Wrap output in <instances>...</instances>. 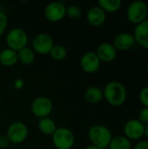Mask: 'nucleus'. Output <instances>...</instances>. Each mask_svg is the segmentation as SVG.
Listing matches in <instances>:
<instances>
[{
	"label": "nucleus",
	"mask_w": 148,
	"mask_h": 149,
	"mask_svg": "<svg viewBox=\"0 0 148 149\" xmlns=\"http://www.w3.org/2000/svg\"><path fill=\"white\" fill-rule=\"evenodd\" d=\"M104 99L113 107L122 106L127 99L126 86L120 81L108 82L103 89Z\"/></svg>",
	"instance_id": "nucleus-1"
},
{
	"label": "nucleus",
	"mask_w": 148,
	"mask_h": 149,
	"mask_svg": "<svg viewBox=\"0 0 148 149\" xmlns=\"http://www.w3.org/2000/svg\"><path fill=\"white\" fill-rule=\"evenodd\" d=\"M88 139L92 145L101 149H105L108 148L113 139V134L107 127L97 124L89 129Z\"/></svg>",
	"instance_id": "nucleus-2"
},
{
	"label": "nucleus",
	"mask_w": 148,
	"mask_h": 149,
	"mask_svg": "<svg viewBox=\"0 0 148 149\" xmlns=\"http://www.w3.org/2000/svg\"><path fill=\"white\" fill-rule=\"evenodd\" d=\"M51 141L57 149H72L75 144V135L67 127H58L51 135Z\"/></svg>",
	"instance_id": "nucleus-3"
},
{
	"label": "nucleus",
	"mask_w": 148,
	"mask_h": 149,
	"mask_svg": "<svg viewBox=\"0 0 148 149\" xmlns=\"http://www.w3.org/2000/svg\"><path fill=\"white\" fill-rule=\"evenodd\" d=\"M148 7L144 1H134L131 3L126 9L127 20L135 25L142 23L147 17Z\"/></svg>",
	"instance_id": "nucleus-4"
},
{
	"label": "nucleus",
	"mask_w": 148,
	"mask_h": 149,
	"mask_svg": "<svg viewBox=\"0 0 148 149\" xmlns=\"http://www.w3.org/2000/svg\"><path fill=\"white\" fill-rule=\"evenodd\" d=\"M28 35L25 31L21 28L11 29L6 35L5 41L7 48L11 49L15 52H18L24 47H27L28 44Z\"/></svg>",
	"instance_id": "nucleus-5"
},
{
	"label": "nucleus",
	"mask_w": 148,
	"mask_h": 149,
	"mask_svg": "<svg viewBox=\"0 0 148 149\" xmlns=\"http://www.w3.org/2000/svg\"><path fill=\"white\" fill-rule=\"evenodd\" d=\"M29 135L28 127L21 121H15L11 123L6 131V136L10 143L21 144L27 139Z\"/></svg>",
	"instance_id": "nucleus-6"
},
{
	"label": "nucleus",
	"mask_w": 148,
	"mask_h": 149,
	"mask_svg": "<svg viewBox=\"0 0 148 149\" xmlns=\"http://www.w3.org/2000/svg\"><path fill=\"white\" fill-rule=\"evenodd\" d=\"M52 110H53L52 101L45 96L37 97L31 102V111L32 114L38 119L49 117L50 114L52 113Z\"/></svg>",
	"instance_id": "nucleus-7"
},
{
	"label": "nucleus",
	"mask_w": 148,
	"mask_h": 149,
	"mask_svg": "<svg viewBox=\"0 0 148 149\" xmlns=\"http://www.w3.org/2000/svg\"><path fill=\"white\" fill-rule=\"evenodd\" d=\"M54 45V42L51 35L47 33H38L37 34L31 42V49L35 53L40 55L49 54L51 50Z\"/></svg>",
	"instance_id": "nucleus-8"
},
{
	"label": "nucleus",
	"mask_w": 148,
	"mask_h": 149,
	"mask_svg": "<svg viewBox=\"0 0 148 149\" xmlns=\"http://www.w3.org/2000/svg\"><path fill=\"white\" fill-rule=\"evenodd\" d=\"M66 6L63 2H51L49 3L44 10V17L51 22H59L66 17Z\"/></svg>",
	"instance_id": "nucleus-9"
},
{
	"label": "nucleus",
	"mask_w": 148,
	"mask_h": 149,
	"mask_svg": "<svg viewBox=\"0 0 148 149\" xmlns=\"http://www.w3.org/2000/svg\"><path fill=\"white\" fill-rule=\"evenodd\" d=\"M124 136L128 140L140 141L145 134V125L141 123L138 119H132L128 120L123 127Z\"/></svg>",
	"instance_id": "nucleus-10"
},
{
	"label": "nucleus",
	"mask_w": 148,
	"mask_h": 149,
	"mask_svg": "<svg viewBox=\"0 0 148 149\" xmlns=\"http://www.w3.org/2000/svg\"><path fill=\"white\" fill-rule=\"evenodd\" d=\"M101 61L95 52H87L84 53L80 58V67L83 72L88 74L95 73L99 71Z\"/></svg>",
	"instance_id": "nucleus-11"
},
{
	"label": "nucleus",
	"mask_w": 148,
	"mask_h": 149,
	"mask_svg": "<svg viewBox=\"0 0 148 149\" xmlns=\"http://www.w3.org/2000/svg\"><path fill=\"white\" fill-rule=\"evenodd\" d=\"M135 39L132 33L130 32H120L115 36L113 38V45L118 51L124 52L131 49L135 45Z\"/></svg>",
	"instance_id": "nucleus-12"
},
{
	"label": "nucleus",
	"mask_w": 148,
	"mask_h": 149,
	"mask_svg": "<svg viewBox=\"0 0 148 149\" xmlns=\"http://www.w3.org/2000/svg\"><path fill=\"white\" fill-rule=\"evenodd\" d=\"M95 53L97 54V56L99 57L101 62L109 63L116 58L118 52L114 48L113 44L105 42L99 45Z\"/></svg>",
	"instance_id": "nucleus-13"
},
{
	"label": "nucleus",
	"mask_w": 148,
	"mask_h": 149,
	"mask_svg": "<svg viewBox=\"0 0 148 149\" xmlns=\"http://www.w3.org/2000/svg\"><path fill=\"white\" fill-rule=\"evenodd\" d=\"M86 20L90 25L99 27L106 22V13L99 6H93L87 11Z\"/></svg>",
	"instance_id": "nucleus-14"
},
{
	"label": "nucleus",
	"mask_w": 148,
	"mask_h": 149,
	"mask_svg": "<svg viewBox=\"0 0 148 149\" xmlns=\"http://www.w3.org/2000/svg\"><path fill=\"white\" fill-rule=\"evenodd\" d=\"M133 35L137 44L148 50V18L135 26Z\"/></svg>",
	"instance_id": "nucleus-15"
},
{
	"label": "nucleus",
	"mask_w": 148,
	"mask_h": 149,
	"mask_svg": "<svg viewBox=\"0 0 148 149\" xmlns=\"http://www.w3.org/2000/svg\"><path fill=\"white\" fill-rule=\"evenodd\" d=\"M17 52L5 48L0 52V64L5 67H10L17 63Z\"/></svg>",
	"instance_id": "nucleus-16"
},
{
	"label": "nucleus",
	"mask_w": 148,
	"mask_h": 149,
	"mask_svg": "<svg viewBox=\"0 0 148 149\" xmlns=\"http://www.w3.org/2000/svg\"><path fill=\"white\" fill-rule=\"evenodd\" d=\"M38 128L41 134L51 136L58 127L56 122L51 118L45 117L43 119H39L38 122Z\"/></svg>",
	"instance_id": "nucleus-17"
},
{
	"label": "nucleus",
	"mask_w": 148,
	"mask_h": 149,
	"mask_svg": "<svg viewBox=\"0 0 148 149\" xmlns=\"http://www.w3.org/2000/svg\"><path fill=\"white\" fill-rule=\"evenodd\" d=\"M85 99L92 105L98 104L104 99L103 90L98 86H90L85 92Z\"/></svg>",
	"instance_id": "nucleus-18"
},
{
	"label": "nucleus",
	"mask_w": 148,
	"mask_h": 149,
	"mask_svg": "<svg viewBox=\"0 0 148 149\" xmlns=\"http://www.w3.org/2000/svg\"><path fill=\"white\" fill-rule=\"evenodd\" d=\"M109 149H132V141L124 135L113 137L109 146Z\"/></svg>",
	"instance_id": "nucleus-19"
},
{
	"label": "nucleus",
	"mask_w": 148,
	"mask_h": 149,
	"mask_svg": "<svg viewBox=\"0 0 148 149\" xmlns=\"http://www.w3.org/2000/svg\"><path fill=\"white\" fill-rule=\"evenodd\" d=\"M17 60L24 65H30L35 61V52L31 48L24 47L17 52Z\"/></svg>",
	"instance_id": "nucleus-20"
},
{
	"label": "nucleus",
	"mask_w": 148,
	"mask_h": 149,
	"mask_svg": "<svg viewBox=\"0 0 148 149\" xmlns=\"http://www.w3.org/2000/svg\"><path fill=\"white\" fill-rule=\"evenodd\" d=\"M99 5L106 13H113L118 11L122 5L121 0H99L98 2Z\"/></svg>",
	"instance_id": "nucleus-21"
},
{
	"label": "nucleus",
	"mask_w": 148,
	"mask_h": 149,
	"mask_svg": "<svg viewBox=\"0 0 148 149\" xmlns=\"http://www.w3.org/2000/svg\"><path fill=\"white\" fill-rule=\"evenodd\" d=\"M49 54L54 60L61 61L67 57V50L61 45H54Z\"/></svg>",
	"instance_id": "nucleus-22"
},
{
	"label": "nucleus",
	"mask_w": 148,
	"mask_h": 149,
	"mask_svg": "<svg viewBox=\"0 0 148 149\" xmlns=\"http://www.w3.org/2000/svg\"><path fill=\"white\" fill-rule=\"evenodd\" d=\"M66 17L71 19H79L82 16L81 9L76 4H70L66 6Z\"/></svg>",
	"instance_id": "nucleus-23"
},
{
	"label": "nucleus",
	"mask_w": 148,
	"mask_h": 149,
	"mask_svg": "<svg viewBox=\"0 0 148 149\" xmlns=\"http://www.w3.org/2000/svg\"><path fill=\"white\" fill-rule=\"evenodd\" d=\"M139 100L143 107H148V86L143 87L139 93Z\"/></svg>",
	"instance_id": "nucleus-24"
},
{
	"label": "nucleus",
	"mask_w": 148,
	"mask_h": 149,
	"mask_svg": "<svg viewBox=\"0 0 148 149\" xmlns=\"http://www.w3.org/2000/svg\"><path fill=\"white\" fill-rule=\"evenodd\" d=\"M7 25H8V17L3 11L0 10V37L5 32Z\"/></svg>",
	"instance_id": "nucleus-25"
},
{
	"label": "nucleus",
	"mask_w": 148,
	"mask_h": 149,
	"mask_svg": "<svg viewBox=\"0 0 148 149\" xmlns=\"http://www.w3.org/2000/svg\"><path fill=\"white\" fill-rule=\"evenodd\" d=\"M138 120L144 125L148 124V107H143L140 111Z\"/></svg>",
	"instance_id": "nucleus-26"
},
{
	"label": "nucleus",
	"mask_w": 148,
	"mask_h": 149,
	"mask_svg": "<svg viewBox=\"0 0 148 149\" xmlns=\"http://www.w3.org/2000/svg\"><path fill=\"white\" fill-rule=\"evenodd\" d=\"M10 143V141L6 135H1L0 136V148L5 149L6 148H8Z\"/></svg>",
	"instance_id": "nucleus-27"
},
{
	"label": "nucleus",
	"mask_w": 148,
	"mask_h": 149,
	"mask_svg": "<svg viewBox=\"0 0 148 149\" xmlns=\"http://www.w3.org/2000/svg\"><path fill=\"white\" fill-rule=\"evenodd\" d=\"M133 149H148V141L147 140L139 141Z\"/></svg>",
	"instance_id": "nucleus-28"
},
{
	"label": "nucleus",
	"mask_w": 148,
	"mask_h": 149,
	"mask_svg": "<svg viewBox=\"0 0 148 149\" xmlns=\"http://www.w3.org/2000/svg\"><path fill=\"white\" fill-rule=\"evenodd\" d=\"M24 86V80L22 79H17L14 82V87L16 89H21Z\"/></svg>",
	"instance_id": "nucleus-29"
},
{
	"label": "nucleus",
	"mask_w": 148,
	"mask_h": 149,
	"mask_svg": "<svg viewBox=\"0 0 148 149\" xmlns=\"http://www.w3.org/2000/svg\"><path fill=\"white\" fill-rule=\"evenodd\" d=\"M84 149H101L99 148H98V147H96V146H93V145H88L87 147H85Z\"/></svg>",
	"instance_id": "nucleus-30"
},
{
	"label": "nucleus",
	"mask_w": 148,
	"mask_h": 149,
	"mask_svg": "<svg viewBox=\"0 0 148 149\" xmlns=\"http://www.w3.org/2000/svg\"><path fill=\"white\" fill-rule=\"evenodd\" d=\"M144 136L147 137V139L148 141V124L145 125V134H144Z\"/></svg>",
	"instance_id": "nucleus-31"
},
{
	"label": "nucleus",
	"mask_w": 148,
	"mask_h": 149,
	"mask_svg": "<svg viewBox=\"0 0 148 149\" xmlns=\"http://www.w3.org/2000/svg\"><path fill=\"white\" fill-rule=\"evenodd\" d=\"M147 72H148V62H147Z\"/></svg>",
	"instance_id": "nucleus-32"
},
{
	"label": "nucleus",
	"mask_w": 148,
	"mask_h": 149,
	"mask_svg": "<svg viewBox=\"0 0 148 149\" xmlns=\"http://www.w3.org/2000/svg\"><path fill=\"white\" fill-rule=\"evenodd\" d=\"M0 149H1V148H0Z\"/></svg>",
	"instance_id": "nucleus-33"
}]
</instances>
